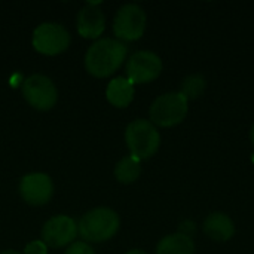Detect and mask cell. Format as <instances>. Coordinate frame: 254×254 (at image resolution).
<instances>
[{
  "label": "cell",
  "mask_w": 254,
  "mask_h": 254,
  "mask_svg": "<svg viewBox=\"0 0 254 254\" xmlns=\"http://www.w3.org/2000/svg\"><path fill=\"white\" fill-rule=\"evenodd\" d=\"M147 16L143 7L134 3L124 4L115 15L113 31L118 40L121 42H134L138 40L146 30Z\"/></svg>",
  "instance_id": "obj_6"
},
{
  "label": "cell",
  "mask_w": 254,
  "mask_h": 254,
  "mask_svg": "<svg viewBox=\"0 0 254 254\" xmlns=\"http://www.w3.org/2000/svg\"><path fill=\"white\" fill-rule=\"evenodd\" d=\"M19 195L24 202L40 207L51 201L54 195V183L48 174L30 173L19 182Z\"/></svg>",
  "instance_id": "obj_10"
},
{
  "label": "cell",
  "mask_w": 254,
  "mask_h": 254,
  "mask_svg": "<svg viewBox=\"0 0 254 254\" xmlns=\"http://www.w3.org/2000/svg\"><path fill=\"white\" fill-rule=\"evenodd\" d=\"M106 98L118 109L128 107L134 100V83L124 76L112 79L106 88Z\"/></svg>",
  "instance_id": "obj_13"
},
{
  "label": "cell",
  "mask_w": 254,
  "mask_h": 254,
  "mask_svg": "<svg viewBox=\"0 0 254 254\" xmlns=\"http://www.w3.org/2000/svg\"><path fill=\"white\" fill-rule=\"evenodd\" d=\"M0 254H22V253H19V252H16V250H4V252H1Z\"/></svg>",
  "instance_id": "obj_22"
},
{
  "label": "cell",
  "mask_w": 254,
  "mask_h": 254,
  "mask_svg": "<svg viewBox=\"0 0 254 254\" xmlns=\"http://www.w3.org/2000/svg\"><path fill=\"white\" fill-rule=\"evenodd\" d=\"M156 254H195V243L190 237L176 232L158 243Z\"/></svg>",
  "instance_id": "obj_14"
},
{
  "label": "cell",
  "mask_w": 254,
  "mask_h": 254,
  "mask_svg": "<svg viewBox=\"0 0 254 254\" xmlns=\"http://www.w3.org/2000/svg\"><path fill=\"white\" fill-rule=\"evenodd\" d=\"M70 42H71V36L68 30L57 22L40 24L33 31V39H31L33 48L39 54L48 57H54L64 52L70 46Z\"/></svg>",
  "instance_id": "obj_5"
},
{
  "label": "cell",
  "mask_w": 254,
  "mask_h": 254,
  "mask_svg": "<svg viewBox=\"0 0 254 254\" xmlns=\"http://www.w3.org/2000/svg\"><path fill=\"white\" fill-rule=\"evenodd\" d=\"M125 143L129 155L143 161L152 158L159 146L161 135L156 127L147 119H135L125 129Z\"/></svg>",
  "instance_id": "obj_3"
},
{
  "label": "cell",
  "mask_w": 254,
  "mask_h": 254,
  "mask_svg": "<svg viewBox=\"0 0 254 254\" xmlns=\"http://www.w3.org/2000/svg\"><path fill=\"white\" fill-rule=\"evenodd\" d=\"M250 141H252V146L254 147V124L252 125V129H250Z\"/></svg>",
  "instance_id": "obj_21"
},
{
  "label": "cell",
  "mask_w": 254,
  "mask_h": 254,
  "mask_svg": "<svg viewBox=\"0 0 254 254\" xmlns=\"http://www.w3.org/2000/svg\"><path fill=\"white\" fill-rule=\"evenodd\" d=\"M207 88V82L201 74H190L188 77L183 79L182 85H180V94H183L186 97V100H196L199 98Z\"/></svg>",
  "instance_id": "obj_16"
},
{
  "label": "cell",
  "mask_w": 254,
  "mask_h": 254,
  "mask_svg": "<svg viewBox=\"0 0 254 254\" xmlns=\"http://www.w3.org/2000/svg\"><path fill=\"white\" fill-rule=\"evenodd\" d=\"M64 254H95L94 249L85 243V241H77V243H73L67 247V250L64 252Z\"/></svg>",
  "instance_id": "obj_17"
},
{
  "label": "cell",
  "mask_w": 254,
  "mask_h": 254,
  "mask_svg": "<svg viewBox=\"0 0 254 254\" xmlns=\"http://www.w3.org/2000/svg\"><path fill=\"white\" fill-rule=\"evenodd\" d=\"M22 254H48V246L42 240L31 241L25 246Z\"/></svg>",
  "instance_id": "obj_18"
},
{
  "label": "cell",
  "mask_w": 254,
  "mask_h": 254,
  "mask_svg": "<svg viewBox=\"0 0 254 254\" xmlns=\"http://www.w3.org/2000/svg\"><path fill=\"white\" fill-rule=\"evenodd\" d=\"M125 254H147L146 252H143V250H138V249H134V250H129L128 253Z\"/></svg>",
  "instance_id": "obj_20"
},
{
  "label": "cell",
  "mask_w": 254,
  "mask_h": 254,
  "mask_svg": "<svg viewBox=\"0 0 254 254\" xmlns=\"http://www.w3.org/2000/svg\"><path fill=\"white\" fill-rule=\"evenodd\" d=\"M141 176V161L128 155L122 158L115 167V177L124 185L134 183Z\"/></svg>",
  "instance_id": "obj_15"
},
{
  "label": "cell",
  "mask_w": 254,
  "mask_h": 254,
  "mask_svg": "<svg viewBox=\"0 0 254 254\" xmlns=\"http://www.w3.org/2000/svg\"><path fill=\"white\" fill-rule=\"evenodd\" d=\"M204 232L214 241H229L235 234V225L232 219L220 211L211 213L204 222Z\"/></svg>",
  "instance_id": "obj_12"
},
{
  "label": "cell",
  "mask_w": 254,
  "mask_h": 254,
  "mask_svg": "<svg viewBox=\"0 0 254 254\" xmlns=\"http://www.w3.org/2000/svg\"><path fill=\"white\" fill-rule=\"evenodd\" d=\"M253 161H254V155H253Z\"/></svg>",
  "instance_id": "obj_23"
},
{
  "label": "cell",
  "mask_w": 254,
  "mask_h": 254,
  "mask_svg": "<svg viewBox=\"0 0 254 254\" xmlns=\"http://www.w3.org/2000/svg\"><path fill=\"white\" fill-rule=\"evenodd\" d=\"M121 228L116 211L107 207H98L88 211L77 223L80 237L88 243H104L112 240Z\"/></svg>",
  "instance_id": "obj_2"
},
{
  "label": "cell",
  "mask_w": 254,
  "mask_h": 254,
  "mask_svg": "<svg viewBox=\"0 0 254 254\" xmlns=\"http://www.w3.org/2000/svg\"><path fill=\"white\" fill-rule=\"evenodd\" d=\"M189 101L180 92H167L159 95L150 106V122L155 127L170 128L185 121Z\"/></svg>",
  "instance_id": "obj_4"
},
{
  "label": "cell",
  "mask_w": 254,
  "mask_h": 254,
  "mask_svg": "<svg viewBox=\"0 0 254 254\" xmlns=\"http://www.w3.org/2000/svg\"><path fill=\"white\" fill-rule=\"evenodd\" d=\"M22 95L36 110H51L58 100V91L54 82L45 74H31L22 82Z\"/></svg>",
  "instance_id": "obj_7"
},
{
  "label": "cell",
  "mask_w": 254,
  "mask_h": 254,
  "mask_svg": "<svg viewBox=\"0 0 254 254\" xmlns=\"http://www.w3.org/2000/svg\"><path fill=\"white\" fill-rule=\"evenodd\" d=\"M162 60L152 51H137L127 61V79L135 83H147L159 77Z\"/></svg>",
  "instance_id": "obj_8"
},
{
  "label": "cell",
  "mask_w": 254,
  "mask_h": 254,
  "mask_svg": "<svg viewBox=\"0 0 254 254\" xmlns=\"http://www.w3.org/2000/svg\"><path fill=\"white\" fill-rule=\"evenodd\" d=\"M196 232V225L192 222V220H185V222H182L180 223V226H179V234H183V235H186V237H190L192 238V235Z\"/></svg>",
  "instance_id": "obj_19"
},
{
  "label": "cell",
  "mask_w": 254,
  "mask_h": 254,
  "mask_svg": "<svg viewBox=\"0 0 254 254\" xmlns=\"http://www.w3.org/2000/svg\"><path fill=\"white\" fill-rule=\"evenodd\" d=\"M77 223L68 216H55L51 217L42 228L40 237L42 241L52 249L68 247L73 244L74 238L77 237Z\"/></svg>",
  "instance_id": "obj_9"
},
{
  "label": "cell",
  "mask_w": 254,
  "mask_h": 254,
  "mask_svg": "<svg viewBox=\"0 0 254 254\" xmlns=\"http://www.w3.org/2000/svg\"><path fill=\"white\" fill-rule=\"evenodd\" d=\"M128 55V46L112 37L95 40L86 51L85 68L86 71L98 79L112 76L124 64Z\"/></svg>",
  "instance_id": "obj_1"
},
{
  "label": "cell",
  "mask_w": 254,
  "mask_h": 254,
  "mask_svg": "<svg viewBox=\"0 0 254 254\" xmlns=\"http://www.w3.org/2000/svg\"><path fill=\"white\" fill-rule=\"evenodd\" d=\"M77 33L85 39H98L106 30V16L98 3H86L77 13Z\"/></svg>",
  "instance_id": "obj_11"
}]
</instances>
